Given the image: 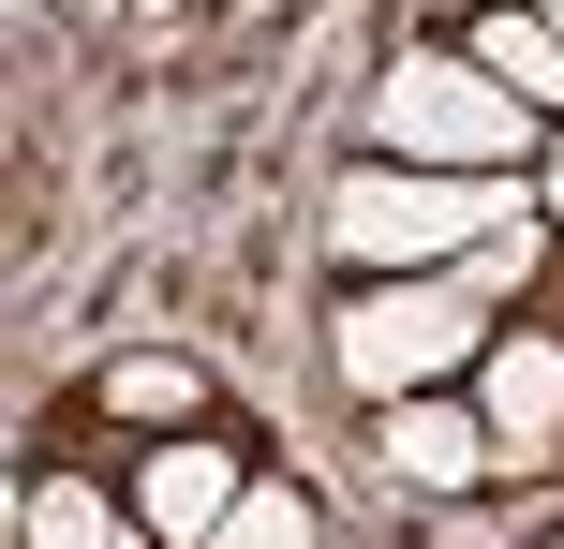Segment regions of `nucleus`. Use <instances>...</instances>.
<instances>
[{"mask_svg":"<svg viewBox=\"0 0 564 549\" xmlns=\"http://www.w3.org/2000/svg\"><path fill=\"white\" fill-rule=\"evenodd\" d=\"M506 223H535V178H446V164H387V149L357 178H327V253L357 283H431Z\"/></svg>","mask_w":564,"mask_h":549,"instance_id":"1","label":"nucleus"},{"mask_svg":"<svg viewBox=\"0 0 564 549\" xmlns=\"http://www.w3.org/2000/svg\"><path fill=\"white\" fill-rule=\"evenodd\" d=\"M490 342H506V327H490V297L460 283V267H431V283H357V297H341V327H327L341 386H357L371 416H387V402H431V386H460Z\"/></svg>","mask_w":564,"mask_h":549,"instance_id":"2","label":"nucleus"},{"mask_svg":"<svg viewBox=\"0 0 564 549\" xmlns=\"http://www.w3.org/2000/svg\"><path fill=\"white\" fill-rule=\"evenodd\" d=\"M371 149H387V164H446V178H520L535 105L490 89L460 45H401V75L371 89Z\"/></svg>","mask_w":564,"mask_h":549,"instance_id":"3","label":"nucleus"},{"mask_svg":"<svg viewBox=\"0 0 564 549\" xmlns=\"http://www.w3.org/2000/svg\"><path fill=\"white\" fill-rule=\"evenodd\" d=\"M119 491H134V520L164 535V549H208V535L238 520V491H253V475H238V446H224V431H164L134 475H119Z\"/></svg>","mask_w":564,"mask_h":549,"instance_id":"4","label":"nucleus"},{"mask_svg":"<svg viewBox=\"0 0 564 549\" xmlns=\"http://www.w3.org/2000/svg\"><path fill=\"white\" fill-rule=\"evenodd\" d=\"M476 416L490 446H506V475H535L564 446V327H506V342L476 356Z\"/></svg>","mask_w":564,"mask_h":549,"instance_id":"5","label":"nucleus"},{"mask_svg":"<svg viewBox=\"0 0 564 549\" xmlns=\"http://www.w3.org/2000/svg\"><path fill=\"white\" fill-rule=\"evenodd\" d=\"M387 461H401V491H490L506 475V446H490V416L460 402V386H431V402H387Z\"/></svg>","mask_w":564,"mask_h":549,"instance_id":"6","label":"nucleus"},{"mask_svg":"<svg viewBox=\"0 0 564 549\" xmlns=\"http://www.w3.org/2000/svg\"><path fill=\"white\" fill-rule=\"evenodd\" d=\"M15 549H164L134 520V491H105V475H75V461H45L15 491Z\"/></svg>","mask_w":564,"mask_h":549,"instance_id":"7","label":"nucleus"},{"mask_svg":"<svg viewBox=\"0 0 564 549\" xmlns=\"http://www.w3.org/2000/svg\"><path fill=\"white\" fill-rule=\"evenodd\" d=\"M89 416H119V431H208V372L178 342H134V356H105V372H89Z\"/></svg>","mask_w":564,"mask_h":549,"instance_id":"8","label":"nucleus"},{"mask_svg":"<svg viewBox=\"0 0 564 549\" xmlns=\"http://www.w3.org/2000/svg\"><path fill=\"white\" fill-rule=\"evenodd\" d=\"M460 59H476L490 89H520L535 119H564V30L535 0H476V30H460Z\"/></svg>","mask_w":564,"mask_h":549,"instance_id":"9","label":"nucleus"},{"mask_svg":"<svg viewBox=\"0 0 564 549\" xmlns=\"http://www.w3.org/2000/svg\"><path fill=\"white\" fill-rule=\"evenodd\" d=\"M327 520H312V491H282V475H253V491H238V520L208 535V549H312Z\"/></svg>","mask_w":564,"mask_h":549,"instance_id":"10","label":"nucleus"},{"mask_svg":"<svg viewBox=\"0 0 564 549\" xmlns=\"http://www.w3.org/2000/svg\"><path fill=\"white\" fill-rule=\"evenodd\" d=\"M535 267H550V208H535V223H506V238H476L460 283H476V297H535Z\"/></svg>","mask_w":564,"mask_h":549,"instance_id":"11","label":"nucleus"},{"mask_svg":"<svg viewBox=\"0 0 564 549\" xmlns=\"http://www.w3.org/2000/svg\"><path fill=\"white\" fill-rule=\"evenodd\" d=\"M535 208H564V119H550V164H535Z\"/></svg>","mask_w":564,"mask_h":549,"instance_id":"12","label":"nucleus"},{"mask_svg":"<svg viewBox=\"0 0 564 549\" xmlns=\"http://www.w3.org/2000/svg\"><path fill=\"white\" fill-rule=\"evenodd\" d=\"M149 15H208V0H149Z\"/></svg>","mask_w":564,"mask_h":549,"instance_id":"13","label":"nucleus"},{"mask_svg":"<svg viewBox=\"0 0 564 549\" xmlns=\"http://www.w3.org/2000/svg\"><path fill=\"white\" fill-rule=\"evenodd\" d=\"M550 549H564V535H550Z\"/></svg>","mask_w":564,"mask_h":549,"instance_id":"14","label":"nucleus"}]
</instances>
